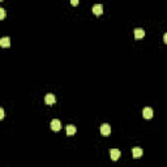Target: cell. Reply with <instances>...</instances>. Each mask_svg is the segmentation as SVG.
Returning a JSON list of instances; mask_svg holds the SVG:
<instances>
[{
    "label": "cell",
    "instance_id": "1",
    "mask_svg": "<svg viewBox=\"0 0 167 167\" xmlns=\"http://www.w3.org/2000/svg\"><path fill=\"white\" fill-rule=\"evenodd\" d=\"M50 127H51V129L52 131L58 132V131H60V128H62V123H60L59 119H52L51 123H50Z\"/></svg>",
    "mask_w": 167,
    "mask_h": 167
},
{
    "label": "cell",
    "instance_id": "2",
    "mask_svg": "<svg viewBox=\"0 0 167 167\" xmlns=\"http://www.w3.org/2000/svg\"><path fill=\"white\" fill-rule=\"evenodd\" d=\"M44 102H46V105H48V106L55 105V102H56V97L54 95V94H51V93L46 94V97H44Z\"/></svg>",
    "mask_w": 167,
    "mask_h": 167
},
{
    "label": "cell",
    "instance_id": "3",
    "mask_svg": "<svg viewBox=\"0 0 167 167\" xmlns=\"http://www.w3.org/2000/svg\"><path fill=\"white\" fill-rule=\"evenodd\" d=\"M101 133H102L103 136H108V135L111 133V127L106 123L102 124V125H101Z\"/></svg>",
    "mask_w": 167,
    "mask_h": 167
},
{
    "label": "cell",
    "instance_id": "4",
    "mask_svg": "<svg viewBox=\"0 0 167 167\" xmlns=\"http://www.w3.org/2000/svg\"><path fill=\"white\" fill-rule=\"evenodd\" d=\"M110 155H111L112 161H118L119 158H120V150L119 149H111L110 150Z\"/></svg>",
    "mask_w": 167,
    "mask_h": 167
},
{
    "label": "cell",
    "instance_id": "5",
    "mask_svg": "<svg viewBox=\"0 0 167 167\" xmlns=\"http://www.w3.org/2000/svg\"><path fill=\"white\" fill-rule=\"evenodd\" d=\"M142 116L145 119H152L153 118V110L150 107H145L142 111Z\"/></svg>",
    "mask_w": 167,
    "mask_h": 167
},
{
    "label": "cell",
    "instance_id": "6",
    "mask_svg": "<svg viewBox=\"0 0 167 167\" xmlns=\"http://www.w3.org/2000/svg\"><path fill=\"white\" fill-rule=\"evenodd\" d=\"M93 12H94V15H97V16L102 15V13H103L102 4H94V5H93Z\"/></svg>",
    "mask_w": 167,
    "mask_h": 167
},
{
    "label": "cell",
    "instance_id": "7",
    "mask_svg": "<svg viewBox=\"0 0 167 167\" xmlns=\"http://www.w3.org/2000/svg\"><path fill=\"white\" fill-rule=\"evenodd\" d=\"M142 149L141 148H133L132 149V154H133V158H141L142 157Z\"/></svg>",
    "mask_w": 167,
    "mask_h": 167
},
{
    "label": "cell",
    "instance_id": "8",
    "mask_svg": "<svg viewBox=\"0 0 167 167\" xmlns=\"http://www.w3.org/2000/svg\"><path fill=\"white\" fill-rule=\"evenodd\" d=\"M135 37H136V39H141V38L145 37V31H144L141 28L135 29Z\"/></svg>",
    "mask_w": 167,
    "mask_h": 167
},
{
    "label": "cell",
    "instance_id": "9",
    "mask_svg": "<svg viewBox=\"0 0 167 167\" xmlns=\"http://www.w3.org/2000/svg\"><path fill=\"white\" fill-rule=\"evenodd\" d=\"M0 46L1 47H9L11 46V39L9 37H3L0 39Z\"/></svg>",
    "mask_w": 167,
    "mask_h": 167
},
{
    "label": "cell",
    "instance_id": "10",
    "mask_svg": "<svg viewBox=\"0 0 167 167\" xmlns=\"http://www.w3.org/2000/svg\"><path fill=\"white\" fill-rule=\"evenodd\" d=\"M76 132H77V128L74 127V125H72V124L67 125V135H68V136H73Z\"/></svg>",
    "mask_w": 167,
    "mask_h": 167
},
{
    "label": "cell",
    "instance_id": "11",
    "mask_svg": "<svg viewBox=\"0 0 167 167\" xmlns=\"http://www.w3.org/2000/svg\"><path fill=\"white\" fill-rule=\"evenodd\" d=\"M5 19V9L4 8H0V20Z\"/></svg>",
    "mask_w": 167,
    "mask_h": 167
},
{
    "label": "cell",
    "instance_id": "12",
    "mask_svg": "<svg viewBox=\"0 0 167 167\" xmlns=\"http://www.w3.org/2000/svg\"><path fill=\"white\" fill-rule=\"evenodd\" d=\"M4 118V108H1L0 107V120Z\"/></svg>",
    "mask_w": 167,
    "mask_h": 167
},
{
    "label": "cell",
    "instance_id": "13",
    "mask_svg": "<svg viewBox=\"0 0 167 167\" xmlns=\"http://www.w3.org/2000/svg\"><path fill=\"white\" fill-rule=\"evenodd\" d=\"M71 4H72V5H77V4H78V1H77V0H72V1H71Z\"/></svg>",
    "mask_w": 167,
    "mask_h": 167
},
{
    "label": "cell",
    "instance_id": "14",
    "mask_svg": "<svg viewBox=\"0 0 167 167\" xmlns=\"http://www.w3.org/2000/svg\"><path fill=\"white\" fill-rule=\"evenodd\" d=\"M163 40H164V43H167V34L163 35Z\"/></svg>",
    "mask_w": 167,
    "mask_h": 167
}]
</instances>
